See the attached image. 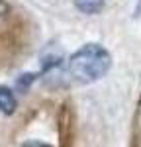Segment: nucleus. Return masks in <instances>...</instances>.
I'll list each match as a JSON object with an SVG mask.
<instances>
[{"mask_svg": "<svg viewBox=\"0 0 141 147\" xmlns=\"http://www.w3.org/2000/svg\"><path fill=\"white\" fill-rule=\"evenodd\" d=\"M110 67H112V55L100 43H86L79 51H75L69 59L70 77L82 84L100 80L110 71Z\"/></svg>", "mask_w": 141, "mask_h": 147, "instance_id": "f257e3e1", "label": "nucleus"}, {"mask_svg": "<svg viewBox=\"0 0 141 147\" xmlns=\"http://www.w3.org/2000/svg\"><path fill=\"white\" fill-rule=\"evenodd\" d=\"M18 108V100L14 96L12 88L8 86H0V114L4 116H12Z\"/></svg>", "mask_w": 141, "mask_h": 147, "instance_id": "f03ea898", "label": "nucleus"}, {"mask_svg": "<svg viewBox=\"0 0 141 147\" xmlns=\"http://www.w3.org/2000/svg\"><path fill=\"white\" fill-rule=\"evenodd\" d=\"M75 6L82 14H98L104 8V0H75Z\"/></svg>", "mask_w": 141, "mask_h": 147, "instance_id": "7ed1b4c3", "label": "nucleus"}, {"mask_svg": "<svg viewBox=\"0 0 141 147\" xmlns=\"http://www.w3.org/2000/svg\"><path fill=\"white\" fill-rule=\"evenodd\" d=\"M10 18V6L6 0H0V26Z\"/></svg>", "mask_w": 141, "mask_h": 147, "instance_id": "20e7f679", "label": "nucleus"}]
</instances>
